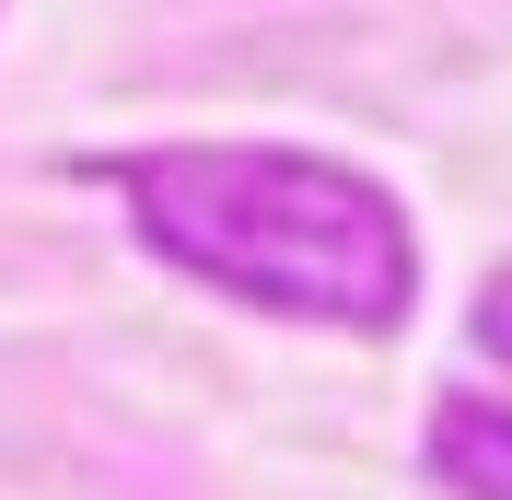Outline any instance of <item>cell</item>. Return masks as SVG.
I'll return each mask as SVG.
<instances>
[{"mask_svg":"<svg viewBox=\"0 0 512 500\" xmlns=\"http://www.w3.org/2000/svg\"><path fill=\"white\" fill-rule=\"evenodd\" d=\"M140 221L175 268L222 280L256 314H303V326H396L419 291L408 221L361 175H326L291 152H163L140 163Z\"/></svg>","mask_w":512,"mask_h":500,"instance_id":"6da1fadb","label":"cell"},{"mask_svg":"<svg viewBox=\"0 0 512 500\" xmlns=\"http://www.w3.org/2000/svg\"><path fill=\"white\" fill-rule=\"evenodd\" d=\"M431 454H443V477H454V489L512 500V407L454 396V407H443V431H431Z\"/></svg>","mask_w":512,"mask_h":500,"instance_id":"7a4b0ae2","label":"cell"}]
</instances>
